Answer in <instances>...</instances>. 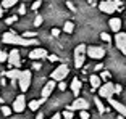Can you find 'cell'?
Listing matches in <instances>:
<instances>
[{
	"label": "cell",
	"mask_w": 126,
	"mask_h": 119,
	"mask_svg": "<svg viewBox=\"0 0 126 119\" xmlns=\"http://www.w3.org/2000/svg\"><path fill=\"white\" fill-rule=\"evenodd\" d=\"M2 39H3L5 44H11V45H37L36 39H24L15 32H5Z\"/></svg>",
	"instance_id": "6da1fadb"
},
{
	"label": "cell",
	"mask_w": 126,
	"mask_h": 119,
	"mask_svg": "<svg viewBox=\"0 0 126 119\" xmlns=\"http://www.w3.org/2000/svg\"><path fill=\"white\" fill-rule=\"evenodd\" d=\"M86 50H87V45L81 44L74 48V66L76 68H82L86 61Z\"/></svg>",
	"instance_id": "7a4b0ae2"
},
{
	"label": "cell",
	"mask_w": 126,
	"mask_h": 119,
	"mask_svg": "<svg viewBox=\"0 0 126 119\" xmlns=\"http://www.w3.org/2000/svg\"><path fill=\"white\" fill-rule=\"evenodd\" d=\"M31 71H21V74H19L18 77V82H19V89H21V92H28V89H29L31 85Z\"/></svg>",
	"instance_id": "3957f363"
},
{
	"label": "cell",
	"mask_w": 126,
	"mask_h": 119,
	"mask_svg": "<svg viewBox=\"0 0 126 119\" xmlns=\"http://www.w3.org/2000/svg\"><path fill=\"white\" fill-rule=\"evenodd\" d=\"M68 74H70L68 66H66V64H60V66L52 72V79L55 82H62V81H65V77H66Z\"/></svg>",
	"instance_id": "277c9868"
},
{
	"label": "cell",
	"mask_w": 126,
	"mask_h": 119,
	"mask_svg": "<svg viewBox=\"0 0 126 119\" xmlns=\"http://www.w3.org/2000/svg\"><path fill=\"white\" fill-rule=\"evenodd\" d=\"M86 55H89V58L92 60H102L105 56V50L102 47H95V45H89L86 50Z\"/></svg>",
	"instance_id": "5b68a950"
},
{
	"label": "cell",
	"mask_w": 126,
	"mask_h": 119,
	"mask_svg": "<svg viewBox=\"0 0 126 119\" xmlns=\"http://www.w3.org/2000/svg\"><path fill=\"white\" fill-rule=\"evenodd\" d=\"M113 93H115V85L110 84V82H105L102 85L99 87V95L104 98H111L113 97Z\"/></svg>",
	"instance_id": "8992f818"
},
{
	"label": "cell",
	"mask_w": 126,
	"mask_h": 119,
	"mask_svg": "<svg viewBox=\"0 0 126 119\" xmlns=\"http://www.w3.org/2000/svg\"><path fill=\"white\" fill-rule=\"evenodd\" d=\"M99 8H100V11L108 13V15H111V13H115V10H118V8H116L115 0H105V2H100Z\"/></svg>",
	"instance_id": "52a82bcc"
},
{
	"label": "cell",
	"mask_w": 126,
	"mask_h": 119,
	"mask_svg": "<svg viewBox=\"0 0 126 119\" xmlns=\"http://www.w3.org/2000/svg\"><path fill=\"white\" fill-rule=\"evenodd\" d=\"M8 64H10V69L11 68H19L21 66V60H19V52L18 50H11L8 53Z\"/></svg>",
	"instance_id": "ba28073f"
},
{
	"label": "cell",
	"mask_w": 126,
	"mask_h": 119,
	"mask_svg": "<svg viewBox=\"0 0 126 119\" xmlns=\"http://www.w3.org/2000/svg\"><path fill=\"white\" fill-rule=\"evenodd\" d=\"M115 44H116V47L120 48V52L126 55V32H116Z\"/></svg>",
	"instance_id": "9c48e42d"
},
{
	"label": "cell",
	"mask_w": 126,
	"mask_h": 119,
	"mask_svg": "<svg viewBox=\"0 0 126 119\" xmlns=\"http://www.w3.org/2000/svg\"><path fill=\"white\" fill-rule=\"evenodd\" d=\"M26 108V100H24V93L18 95L15 98V103H13V111L15 113H23Z\"/></svg>",
	"instance_id": "30bf717a"
},
{
	"label": "cell",
	"mask_w": 126,
	"mask_h": 119,
	"mask_svg": "<svg viewBox=\"0 0 126 119\" xmlns=\"http://www.w3.org/2000/svg\"><path fill=\"white\" fill-rule=\"evenodd\" d=\"M87 108H89V101L84 100V98L76 97V100H74V103L71 105L70 109H79V111H82V109H87Z\"/></svg>",
	"instance_id": "8fae6325"
},
{
	"label": "cell",
	"mask_w": 126,
	"mask_h": 119,
	"mask_svg": "<svg viewBox=\"0 0 126 119\" xmlns=\"http://www.w3.org/2000/svg\"><path fill=\"white\" fill-rule=\"evenodd\" d=\"M108 101H110V105L113 106V109H115V111H118L121 116H125V118H126V105L120 103V101L113 100V98H108Z\"/></svg>",
	"instance_id": "7c38bea8"
},
{
	"label": "cell",
	"mask_w": 126,
	"mask_h": 119,
	"mask_svg": "<svg viewBox=\"0 0 126 119\" xmlns=\"http://www.w3.org/2000/svg\"><path fill=\"white\" fill-rule=\"evenodd\" d=\"M55 85H57V84H55V81H53V79H52V81H48L47 84L44 85V89H42V98H48V97H50V93L53 92Z\"/></svg>",
	"instance_id": "4fadbf2b"
},
{
	"label": "cell",
	"mask_w": 126,
	"mask_h": 119,
	"mask_svg": "<svg viewBox=\"0 0 126 119\" xmlns=\"http://www.w3.org/2000/svg\"><path fill=\"white\" fill-rule=\"evenodd\" d=\"M47 50L44 48H34L32 52L29 53V58L31 60H42V58H47Z\"/></svg>",
	"instance_id": "5bb4252c"
},
{
	"label": "cell",
	"mask_w": 126,
	"mask_h": 119,
	"mask_svg": "<svg viewBox=\"0 0 126 119\" xmlns=\"http://www.w3.org/2000/svg\"><path fill=\"white\" fill-rule=\"evenodd\" d=\"M108 24H110V29L113 32H120V29H121V19L120 18H111L108 21Z\"/></svg>",
	"instance_id": "9a60e30c"
},
{
	"label": "cell",
	"mask_w": 126,
	"mask_h": 119,
	"mask_svg": "<svg viewBox=\"0 0 126 119\" xmlns=\"http://www.w3.org/2000/svg\"><path fill=\"white\" fill-rule=\"evenodd\" d=\"M71 90H73V93L78 97L79 92H81V81H79L78 77H74L73 81H71Z\"/></svg>",
	"instance_id": "2e32d148"
},
{
	"label": "cell",
	"mask_w": 126,
	"mask_h": 119,
	"mask_svg": "<svg viewBox=\"0 0 126 119\" xmlns=\"http://www.w3.org/2000/svg\"><path fill=\"white\" fill-rule=\"evenodd\" d=\"M89 82H91V85H92L94 89H99V87L102 85V79H100L99 76H95V74H92L89 77Z\"/></svg>",
	"instance_id": "e0dca14e"
},
{
	"label": "cell",
	"mask_w": 126,
	"mask_h": 119,
	"mask_svg": "<svg viewBox=\"0 0 126 119\" xmlns=\"http://www.w3.org/2000/svg\"><path fill=\"white\" fill-rule=\"evenodd\" d=\"M19 74H21V71H19V69H16V68H15V69H10L8 72H5V76H7L8 79H11V81L18 79V77H19Z\"/></svg>",
	"instance_id": "ac0fdd59"
},
{
	"label": "cell",
	"mask_w": 126,
	"mask_h": 119,
	"mask_svg": "<svg viewBox=\"0 0 126 119\" xmlns=\"http://www.w3.org/2000/svg\"><path fill=\"white\" fill-rule=\"evenodd\" d=\"M42 101H45V98H41V100H32V101H29V105H28V106H29L32 111H37Z\"/></svg>",
	"instance_id": "d6986e66"
},
{
	"label": "cell",
	"mask_w": 126,
	"mask_h": 119,
	"mask_svg": "<svg viewBox=\"0 0 126 119\" xmlns=\"http://www.w3.org/2000/svg\"><path fill=\"white\" fill-rule=\"evenodd\" d=\"M63 31H65L66 34H71L74 31V23L73 21H66V23H65V26H63Z\"/></svg>",
	"instance_id": "ffe728a7"
},
{
	"label": "cell",
	"mask_w": 126,
	"mask_h": 119,
	"mask_svg": "<svg viewBox=\"0 0 126 119\" xmlns=\"http://www.w3.org/2000/svg\"><path fill=\"white\" fill-rule=\"evenodd\" d=\"M15 3H18V0H3V2H2V7L3 8H11Z\"/></svg>",
	"instance_id": "44dd1931"
},
{
	"label": "cell",
	"mask_w": 126,
	"mask_h": 119,
	"mask_svg": "<svg viewBox=\"0 0 126 119\" xmlns=\"http://www.w3.org/2000/svg\"><path fill=\"white\" fill-rule=\"evenodd\" d=\"M95 105H97V108H99V111H100V113H104V111H105V106L102 105L100 98H95Z\"/></svg>",
	"instance_id": "7402d4cb"
},
{
	"label": "cell",
	"mask_w": 126,
	"mask_h": 119,
	"mask_svg": "<svg viewBox=\"0 0 126 119\" xmlns=\"http://www.w3.org/2000/svg\"><path fill=\"white\" fill-rule=\"evenodd\" d=\"M3 61H8V53L0 52V63H3Z\"/></svg>",
	"instance_id": "603a6c76"
},
{
	"label": "cell",
	"mask_w": 126,
	"mask_h": 119,
	"mask_svg": "<svg viewBox=\"0 0 126 119\" xmlns=\"http://www.w3.org/2000/svg\"><path fill=\"white\" fill-rule=\"evenodd\" d=\"M100 37H102V40H104V42H110L111 40V37L108 36L107 32H102V34H100Z\"/></svg>",
	"instance_id": "cb8c5ba5"
},
{
	"label": "cell",
	"mask_w": 126,
	"mask_h": 119,
	"mask_svg": "<svg viewBox=\"0 0 126 119\" xmlns=\"http://www.w3.org/2000/svg\"><path fill=\"white\" fill-rule=\"evenodd\" d=\"M2 113H3V116H10L11 114V109L8 108V106H2Z\"/></svg>",
	"instance_id": "d4e9b609"
},
{
	"label": "cell",
	"mask_w": 126,
	"mask_h": 119,
	"mask_svg": "<svg viewBox=\"0 0 126 119\" xmlns=\"http://www.w3.org/2000/svg\"><path fill=\"white\" fill-rule=\"evenodd\" d=\"M23 37H24V39H34V37H36V32H24V34H23Z\"/></svg>",
	"instance_id": "484cf974"
},
{
	"label": "cell",
	"mask_w": 126,
	"mask_h": 119,
	"mask_svg": "<svg viewBox=\"0 0 126 119\" xmlns=\"http://www.w3.org/2000/svg\"><path fill=\"white\" fill-rule=\"evenodd\" d=\"M79 116H81V119H89V111H86V109H82V111H81V114H79Z\"/></svg>",
	"instance_id": "4316f807"
},
{
	"label": "cell",
	"mask_w": 126,
	"mask_h": 119,
	"mask_svg": "<svg viewBox=\"0 0 126 119\" xmlns=\"http://www.w3.org/2000/svg\"><path fill=\"white\" fill-rule=\"evenodd\" d=\"M63 118H65V119H71V118H73V113H71V111H63Z\"/></svg>",
	"instance_id": "83f0119b"
},
{
	"label": "cell",
	"mask_w": 126,
	"mask_h": 119,
	"mask_svg": "<svg viewBox=\"0 0 126 119\" xmlns=\"http://www.w3.org/2000/svg\"><path fill=\"white\" fill-rule=\"evenodd\" d=\"M16 19H18V16H10V18H7V21H5V23H7V24H11V23H15Z\"/></svg>",
	"instance_id": "f1b7e54d"
},
{
	"label": "cell",
	"mask_w": 126,
	"mask_h": 119,
	"mask_svg": "<svg viewBox=\"0 0 126 119\" xmlns=\"http://www.w3.org/2000/svg\"><path fill=\"white\" fill-rule=\"evenodd\" d=\"M41 24H42V18H41V16H37V18L34 19V26H41Z\"/></svg>",
	"instance_id": "f546056e"
},
{
	"label": "cell",
	"mask_w": 126,
	"mask_h": 119,
	"mask_svg": "<svg viewBox=\"0 0 126 119\" xmlns=\"http://www.w3.org/2000/svg\"><path fill=\"white\" fill-rule=\"evenodd\" d=\"M41 3H42L41 0H36V2H34V3H32V10H37V8L41 7Z\"/></svg>",
	"instance_id": "4dcf8cb0"
},
{
	"label": "cell",
	"mask_w": 126,
	"mask_h": 119,
	"mask_svg": "<svg viewBox=\"0 0 126 119\" xmlns=\"http://www.w3.org/2000/svg\"><path fill=\"white\" fill-rule=\"evenodd\" d=\"M52 36H55V37H58V36H60V29H57V27H53V29H52Z\"/></svg>",
	"instance_id": "1f68e13d"
},
{
	"label": "cell",
	"mask_w": 126,
	"mask_h": 119,
	"mask_svg": "<svg viewBox=\"0 0 126 119\" xmlns=\"http://www.w3.org/2000/svg\"><path fill=\"white\" fill-rule=\"evenodd\" d=\"M58 89H60V90H65V89H66V84H65V81H62V82L58 84Z\"/></svg>",
	"instance_id": "d6a6232c"
},
{
	"label": "cell",
	"mask_w": 126,
	"mask_h": 119,
	"mask_svg": "<svg viewBox=\"0 0 126 119\" xmlns=\"http://www.w3.org/2000/svg\"><path fill=\"white\" fill-rule=\"evenodd\" d=\"M108 77H110V74H108V72H102V79H104V81H107Z\"/></svg>",
	"instance_id": "836d02e7"
},
{
	"label": "cell",
	"mask_w": 126,
	"mask_h": 119,
	"mask_svg": "<svg viewBox=\"0 0 126 119\" xmlns=\"http://www.w3.org/2000/svg\"><path fill=\"white\" fill-rule=\"evenodd\" d=\"M66 5H68V8H70V10H71V11H74V10H76V8H74V5H73V3H71V2H68V3H66Z\"/></svg>",
	"instance_id": "e575fe53"
},
{
	"label": "cell",
	"mask_w": 126,
	"mask_h": 119,
	"mask_svg": "<svg viewBox=\"0 0 126 119\" xmlns=\"http://www.w3.org/2000/svg\"><path fill=\"white\" fill-rule=\"evenodd\" d=\"M50 119H62V114H60V113H57V114H53Z\"/></svg>",
	"instance_id": "d590c367"
},
{
	"label": "cell",
	"mask_w": 126,
	"mask_h": 119,
	"mask_svg": "<svg viewBox=\"0 0 126 119\" xmlns=\"http://www.w3.org/2000/svg\"><path fill=\"white\" fill-rule=\"evenodd\" d=\"M26 13V8H24V5H23L21 8H19V15H24Z\"/></svg>",
	"instance_id": "8d00e7d4"
},
{
	"label": "cell",
	"mask_w": 126,
	"mask_h": 119,
	"mask_svg": "<svg viewBox=\"0 0 126 119\" xmlns=\"http://www.w3.org/2000/svg\"><path fill=\"white\" fill-rule=\"evenodd\" d=\"M121 92V85H115V93H120Z\"/></svg>",
	"instance_id": "74e56055"
},
{
	"label": "cell",
	"mask_w": 126,
	"mask_h": 119,
	"mask_svg": "<svg viewBox=\"0 0 126 119\" xmlns=\"http://www.w3.org/2000/svg\"><path fill=\"white\" fill-rule=\"evenodd\" d=\"M48 60H50V61H57V60H58V58H57L55 55H50V56H48Z\"/></svg>",
	"instance_id": "f35d334b"
},
{
	"label": "cell",
	"mask_w": 126,
	"mask_h": 119,
	"mask_svg": "<svg viewBox=\"0 0 126 119\" xmlns=\"http://www.w3.org/2000/svg\"><path fill=\"white\" fill-rule=\"evenodd\" d=\"M36 119H44V114H42V113H37V116H36Z\"/></svg>",
	"instance_id": "ab89813d"
},
{
	"label": "cell",
	"mask_w": 126,
	"mask_h": 119,
	"mask_svg": "<svg viewBox=\"0 0 126 119\" xmlns=\"http://www.w3.org/2000/svg\"><path fill=\"white\" fill-rule=\"evenodd\" d=\"M2 15H3V7L0 5V19H2Z\"/></svg>",
	"instance_id": "60d3db41"
},
{
	"label": "cell",
	"mask_w": 126,
	"mask_h": 119,
	"mask_svg": "<svg viewBox=\"0 0 126 119\" xmlns=\"http://www.w3.org/2000/svg\"><path fill=\"white\" fill-rule=\"evenodd\" d=\"M118 119H126V118H125V116H121V114H120V116H118Z\"/></svg>",
	"instance_id": "b9f144b4"
},
{
	"label": "cell",
	"mask_w": 126,
	"mask_h": 119,
	"mask_svg": "<svg viewBox=\"0 0 126 119\" xmlns=\"http://www.w3.org/2000/svg\"><path fill=\"white\" fill-rule=\"evenodd\" d=\"M0 103H3V98H2V97H0Z\"/></svg>",
	"instance_id": "7bdbcfd3"
}]
</instances>
